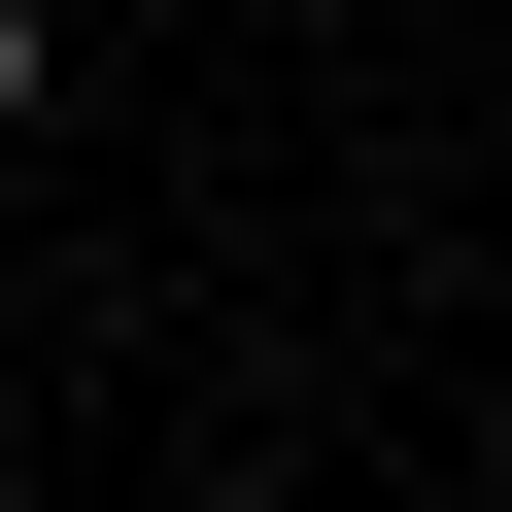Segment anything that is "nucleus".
<instances>
[{"label":"nucleus","instance_id":"f257e3e1","mask_svg":"<svg viewBox=\"0 0 512 512\" xmlns=\"http://www.w3.org/2000/svg\"><path fill=\"white\" fill-rule=\"evenodd\" d=\"M35 69H69V0H0V137H35Z\"/></svg>","mask_w":512,"mask_h":512}]
</instances>
